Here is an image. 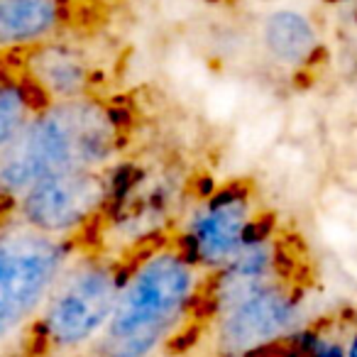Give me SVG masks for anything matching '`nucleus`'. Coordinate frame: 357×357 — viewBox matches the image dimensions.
Here are the masks:
<instances>
[{
    "label": "nucleus",
    "mask_w": 357,
    "mask_h": 357,
    "mask_svg": "<svg viewBox=\"0 0 357 357\" xmlns=\"http://www.w3.org/2000/svg\"><path fill=\"white\" fill-rule=\"evenodd\" d=\"M257 3H269V0H257Z\"/></svg>",
    "instance_id": "obj_15"
},
{
    "label": "nucleus",
    "mask_w": 357,
    "mask_h": 357,
    "mask_svg": "<svg viewBox=\"0 0 357 357\" xmlns=\"http://www.w3.org/2000/svg\"><path fill=\"white\" fill-rule=\"evenodd\" d=\"M45 105L20 71L3 61L0 66V149H6L25 130L32 115Z\"/></svg>",
    "instance_id": "obj_12"
},
{
    "label": "nucleus",
    "mask_w": 357,
    "mask_h": 357,
    "mask_svg": "<svg viewBox=\"0 0 357 357\" xmlns=\"http://www.w3.org/2000/svg\"><path fill=\"white\" fill-rule=\"evenodd\" d=\"M110 191V169L54 174L13 201V220L50 238L79 240L103 220Z\"/></svg>",
    "instance_id": "obj_8"
},
{
    "label": "nucleus",
    "mask_w": 357,
    "mask_h": 357,
    "mask_svg": "<svg viewBox=\"0 0 357 357\" xmlns=\"http://www.w3.org/2000/svg\"><path fill=\"white\" fill-rule=\"evenodd\" d=\"M79 240H59L8 223L0 230V340L35 318Z\"/></svg>",
    "instance_id": "obj_5"
},
{
    "label": "nucleus",
    "mask_w": 357,
    "mask_h": 357,
    "mask_svg": "<svg viewBox=\"0 0 357 357\" xmlns=\"http://www.w3.org/2000/svg\"><path fill=\"white\" fill-rule=\"evenodd\" d=\"M248 357H257V355H248Z\"/></svg>",
    "instance_id": "obj_17"
},
{
    "label": "nucleus",
    "mask_w": 357,
    "mask_h": 357,
    "mask_svg": "<svg viewBox=\"0 0 357 357\" xmlns=\"http://www.w3.org/2000/svg\"><path fill=\"white\" fill-rule=\"evenodd\" d=\"M110 204L103 215V230L118 240V255L162 240V233L176 225L186 206V184L178 172L167 167L142 169L120 159L110 167Z\"/></svg>",
    "instance_id": "obj_6"
},
{
    "label": "nucleus",
    "mask_w": 357,
    "mask_h": 357,
    "mask_svg": "<svg viewBox=\"0 0 357 357\" xmlns=\"http://www.w3.org/2000/svg\"><path fill=\"white\" fill-rule=\"evenodd\" d=\"M8 223H13V204L0 196V230L6 228Z\"/></svg>",
    "instance_id": "obj_13"
},
{
    "label": "nucleus",
    "mask_w": 357,
    "mask_h": 357,
    "mask_svg": "<svg viewBox=\"0 0 357 357\" xmlns=\"http://www.w3.org/2000/svg\"><path fill=\"white\" fill-rule=\"evenodd\" d=\"M128 118L103 96L45 103L0 149V196L17 201L54 174L105 172L123 159Z\"/></svg>",
    "instance_id": "obj_2"
},
{
    "label": "nucleus",
    "mask_w": 357,
    "mask_h": 357,
    "mask_svg": "<svg viewBox=\"0 0 357 357\" xmlns=\"http://www.w3.org/2000/svg\"><path fill=\"white\" fill-rule=\"evenodd\" d=\"M269 220L248 181H225L186 201L169 240L201 272L213 274Z\"/></svg>",
    "instance_id": "obj_4"
},
{
    "label": "nucleus",
    "mask_w": 357,
    "mask_h": 357,
    "mask_svg": "<svg viewBox=\"0 0 357 357\" xmlns=\"http://www.w3.org/2000/svg\"><path fill=\"white\" fill-rule=\"evenodd\" d=\"M6 64L20 71L22 79L37 91L45 103L96 96L100 79L98 59L91 52L89 42L76 37L74 32L10 56Z\"/></svg>",
    "instance_id": "obj_9"
},
{
    "label": "nucleus",
    "mask_w": 357,
    "mask_h": 357,
    "mask_svg": "<svg viewBox=\"0 0 357 357\" xmlns=\"http://www.w3.org/2000/svg\"><path fill=\"white\" fill-rule=\"evenodd\" d=\"M76 22V0H0V59L71 35Z\"/></svg>",
    "instance_id": "obj_10"
},
{
    "label": "nucleus",
    "mask_w": 357,
    "mask_h": 357,
    "mask_svg": "<svg viewBox=\"0 0 357 357\" xmlns=\"http://www.w3.org/2000/svg\"><path fill=\"white\" fill-rule=\"evenodd\" d=\"M125 262V257L105 250H79L69 259L40 311L25 326L37 357H74L93 345L113 316Z\"/></svg>",
    "instance_id": "obj_3"
},
{
    "label": "nucleus",
    "mask_w": 357,
    "mask_h": 357,
    "mask_svg": "<svg viewBox=\"0 0 357 357\" xmlns=\"http://www.w3.org/2000/svg\"><path fill=\"white\" fill-rule=\"evenodd\" d=\"M74 357H86V355H84V352H81V355H74Z\"/></svg>",
    "instance_id": "obj_16"
},
{
    "label": "nucleus",
    "mask_w": 357,
    "mask_h": 357,
    "mask_svg": "<svg viewBox=\"0 0 357 357\" xmlns=\"http://www.w3.org/2000/svg\"><path fill=\"white\" fill-rule=\"evenodd\" d=\"M345 357H357V321L352 323L350 335H347V350H345Z\"/></svg>",
    "instance_id": "obj_14"
},
{
    "label": "nucleus",
    "mask_w": 357,
    "mask_h": 357,
    "mask_svg": "<svg viewBox=\"0 0 357 357\" xmlns=\"http://www.w3.org/2000/svg\"><path fill=\"white\" fill-rule=\"evenodd\" d=\"M206 277L169 238L130 252L105 331L86 357H159L199 321Z\"/></svg>",
    "instance_id": "obj_1"
},
{
    "label": "nucleus",
    "mask_w": 357,
    "mask_h": 357,
    "mask_svg": "<svg viewBox=\"0 0 357 357\" xmlns=\"http://www.w3.org/2000/svg\"><path fill=\"white\" fill-rule=\"evenodd\" d=\"M257 42L264 59L279 71L301 74L323 52V32L311 13L294 6H277L259 17Z\"/></svg>",
    "instance_id": "obj_11"
},
{
    "label": "nucleus",
    "mask_w": 357,
    "mask_h": 357,
    "mask_svg": "<svg viewBox=\"0 0 357 357\" xmlns=\"http://www.w3.org/2000/svg\"><path fill=\"white\" fill-rule=\"evenodd\" d=\"M306 289L294 277L262 287L204 323L208 357H248L303 328Z\"/></svg>",
    "instance_id": "obj_7"
}]
</instances>
